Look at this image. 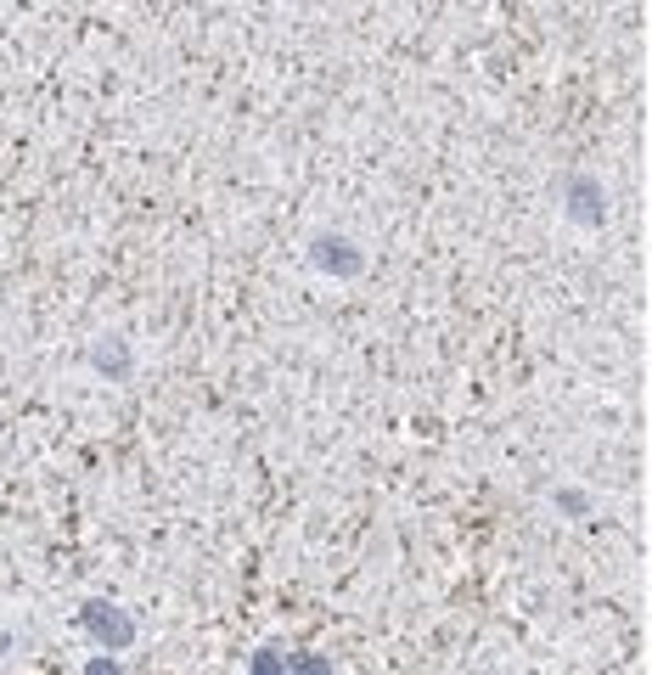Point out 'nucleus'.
<instances>
[{
	"instance_id": "obj_4",
	"label": "nucleus",
	"mask_w": 652,
	"mask_h": 675,
	"mask_svg": "<svg viewBox=\"0 0 652 675\" xmlns=\"http://www.w3.org/2000/svg\"><path fill=\"white\" fill-rule=\"evenodd\" d=\"M84 675H118V664H113V659H96V664H90Z\"/></svg>"
},
{
	"instance_id": "obj_3",
	"label": "nucleus",
	"mask_w": 652,
	"mask_h": 675,
	"mask_svg": "<svg viewBox=\"0 0 652 675\" xmlns=\"http://www.w3.org/2000/svg\"><path fill=\"white\" fill-rule=\"evenodd\" d=\"M292 675H326V659H304V664H298Z\"/></svg>"
},
{
	"instance_id": "obj_1",
	"label": "nucleus",
	"mask_w": 652,
	"mask_h": 675,
	"mask_svg": "<svg viewBox=\"0 0 652 675\" xmlns=\"http://www.w3.org/2000/svg\"><path fill=\"white\" fill-rule=\"evenodd\" d=\"M90 630H96L107 647H124V642H130V625H124L118 613H107V608H90Z\"/></svg>"
},
{
	"instance_id": "obj_2",
	"label": "nucleus",
	"mask_w": 652,
	"mask_h": 675,
	"mask_svg": "<svg viewBox=\"0 0 652 675\" xmlns=\"http://www.w3.org/2000/svg\"><path fill=\"white\" fill-rule=\"evenodd\" d=\"M253 675H287V664H282V653H276V647H265V653L253 659Z\"/></svg>"
}]
</instances>
